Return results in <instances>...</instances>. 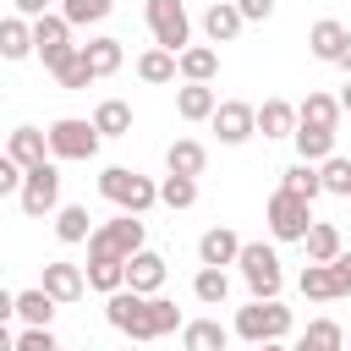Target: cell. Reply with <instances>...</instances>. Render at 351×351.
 Returning <instances> with one entry per match:
<instances>
[{"label": "cell", "instance_id": "e0dca14e", "mask_svg": "<svg viewBox=\"0 0 351 351\" xmlns=\"http://www.w3.org/2000/svg\"><path fill=\"white\" fill-rule=\"evenodd\" d=\"M181 351H230V329L219 318H186L181 324Z\"/></svg>", "mask_w": 351, "mask_h": 351}, {"label": "cell", "instance_id": "836d02e7", "mask_svg": "<svg viewBox=\"0 0 351 351\" xmlns=\"http://www.w3.org/2000/svg\"><path fill=\"white\" fill-rule=\"evenodd\" d=\"M192 296H197L203 307H225V296H230V274H225V269H197V274H192Z\"/></svg>", "mask_w": 351, "mask_h": 351}, {"label": "cell", "instance_id": "bcb514c9", "mask_svg": "<svg viewBox=\"0 0 351 351\" xmlns=\"http://www.w3.org/2000/svg\"><path fill=\"white\" fill-rule=\"evenodd\" d=\"M16 318V291H0V324Z\"/></svg>", "mask_w": 351, "mask_h": 351}, {"label": "cell", "instance_id": "7a4b0ae2", "mask_svg": "<svg viewBox=\"0 0 351 351\" xmlns=\"http://www.w3.org/2000/svg\"><path fill=\"white\" fill-rule=\"evenodd\" d=\"M99 197H110L121 214H148L159 203V181L154 176H137L126 165H104L99 170Z\"/></svg>", "mask_w": 351, "mask_h": 351}, {"label": "cell", "instance_id": "83f0119b", "mask_svg": "<svg viewBox=\"0 0 351 351\" xmlns=\"http://www.w3.org/2000/svg\"><path fill=\"white\" fill-rule=\"evenodd\" d=\"M291 351H346V329H340L335 318H313Z\"/></svg>", "mask_w": 351, "mask_h": 351}, {"label": "cell", "instance_id": "f5cc1de1", "mask_svg": "<svg viewBox=\"0 0 351 351\" xmlns=\"http://www.w3.org/2000/svg\"><path fill=\"white\" fill-rule=\"evenodd\" d=\"M346 340H351V329H346Z\"/></svg>", "mask_w": 351, "mask_h": 351}, {"label": "cell", "instance_id": "9c48e42d", "mask_svg": "<svg viewBox=\"0 0 351 351\" xmlns=\"http://www.w3.org/2000/svg\"><path fill=\"white\" fill-rule=\"evenodd\" d=\"M33 55H38L49 71H60V66L77 55V44H71V22H66L60 11H49V16L33 22Z\"/></svg>", "mask_w": 351, "mask_h": 351}, {"label": "cell", "instance_id": "d590c367", "mask_svg": "<svg viewBox=\"0 0 351 351\" xmlns=\"http://www.w3.org/2000/svg\"><path fill=\"white\" fill-rule=\"evenodd\" d=\"M296 285H302L307 302H340V296H335V274H329V263H307Z\"/></svg>", "mask_w": 351, "mask_h": 351}, {"label": "cell", "instance_id": "8992f818", "mask_svg": "<svg viewBox=\"0 0 351 351\" xmlns=\"http://www.w3.org/2000/svg\"><path fill=\"white\" fill-rule=\"evenodd\" d=\"M263 219H269V236H274V241H302V236H307V225H313V203L280 186V192L269 197Z\"/></svg>", "mask_w": 351, "mask_h": 351}, {"label": "cell", "instance_id": "4fadbf2b", "mask_svg": "<svg viewBox=\"0 0 351 351\" xmlns=\"http://www.w3.org/2000/svg\"><path fill=\"white\" fill-rule=\"evenodd\" d=\"M44 296H55L60 307L66 302H82V291H88V274H82V263H66V258H55V263H44Z\"/></svg>", "mask_w": 351, "mask_h": 351}, {"label": "cell", "instance_id": "74e56055", "mask_svg": "<svg viewBox=\"0 0 351 351\" xmlns=\"http://www.w3.org/2000/svg\"><path fill=\"white\" fill-rule=\"evenodd\" d=\"M159 203L165 208H192L197 203V181L192 176H165L159 181Z\"/></svg>", "mask_w": 351, "mask_h": 351}, {"label": "cell", "instance_id": "277c9868", "mask_svg": "<svg viewBox=\"0 0 351 351\" xmlns=\"http://www.w3.org/2000/svg\"><path fill=\"white\" fill-rule=\"evenodd\" d=\"M252 302H280V285H285V269H280V252L263 247V241H241V258H236Z\"/></svg>", "mask_w": 351, "mask_h": 351}, {"label": "cell", "instance_id": "1f68e13d", "mask_svg": "<svg viewBox=\"0 0 351 351\" xmlns=\"http://www.w3.org/2000/svg\"><path fill=\"white\" fill-rule=\"evenodd\" d=\"M88 285L93 291H104V296H115V291H126V263L121 258H88Z\"/></svg>", "mask_w": 351, "mask_h": 351}, {"label": "cell", "instance_id": "8d00e7d4", "mask_svg": "<svg viewBox=\"0 0 351 351\" xmlns=\"http://www.w3.org/2000/svg\"><path fill=\"white\" fill-rule=\"evenodd\" d=\"M115 11V0H60V16L71 27H88V22H104Z\"/></svg>", "mask_w": 351, "mask_h": 351}, {"label": "cell", "instance_id": "2e32d148", "mask_svg": "<svg viewBox=\"0 0 351 351\" xmlns=\"http://www.w3.org/2000/svg\"><path fill=\"white\" fill-rule=\"evenodd\" d=\"M346 38H351V27L346 22H335V16H318L313 27H307V49H313V60H340V49H346Z\"/></svg>", "mask_w": 351, "mask_h": 351}, {"label": "cell", "instance_id": "7402d4cb", "mask_svg": "<svg viewBox=\"0 0 351 351\" xmlns=\"http://www.w3.org/2000/svg\"><path fill=\"white\" fill-rule=\"evenodd\" d=\"M82 60H88V71H93V82H99V77H115V71H121L126 49H121V38L99 33V38H88V44H82Z\"/></svg>", "mask_w": 351, "mask_h": 351}, {"label": "cell", "instance_id": "f35d334b", "mask_svg": "<svg viewBox=\"0 0 351 351\" xmlns=\"http://www.w3.org/2000/svg\"><path fill=\"white\" fill-rule=\"evenodd\" d=\"M318 176H324V192L351 197V159H346V154H329V159L318 165Z\"/></svg>", "mask_w": 351, "mask_h": 351}, {"label": "cell", "instance_id": "d6a6232c", "mask_svg": "<svg viewBox=\"0 0 351 351\" xmlns=\"http://www.w3.org/2000/svg\"><path fill=\"white\" fill-rule=\"evenodd\" d=\"M291 143H296V159H307V165H324V159L335 154V132H313V126H296V132H291Z\"/></svg>", "mask_w": 351, "mask_h": 351}, {"label": "cell", "instance_id": "e575fe53", "mask_svg": "<svg viewBox=\"0 0 351 351\" xmlns=\"http://www.w3.org/2000/svg\"><path fill=\"white\" fill-rule=\"evenodd\" d=\"M137 77H143V82H176L181 71H176V55L154 44V49H143V55H137Z\"/></svg>", "mask_w": 351, "mask_h": 351}, {"label": "cell", "instance_id": "ffe728a7", "mask_svg": "<svg viewBox=\"0 0 351 351\" xmlns=\"http://www.w3.org/2000/svg\"><path fill=\"white\" fill-rule=\"evenodd\" d=\"M340 99L335 93H307L302 104H296V126H313V132H335L340 126Z\"/></svg>", "mask_w": 351, "mask_h": 351}, {"label": "cell", "instance_id": "ab89813d", "mask_svg": "<svg viewBox=\"0 0 351 351\" xmlns=\"http://www.w3.org/2000/svg\"><path fill=\"white\" fill-rule=\"evenodd\" d=\"M55 82H60V88H71V93L93 82V71H88V60H82V44H77V55H71V60H66V66L55 71Z\"/></svg>", "mask_w": 351, "mask_h": 351}, {"label": "cell", "instance_id": "b9f144b4", "mask_svg": "<svg viewBox=\"0 0 351 351\" xmlns=\"http://www.w3.org/2000/svg\"><path fill=\"white\" fill-rule=\"evenodd\" d=\"M329 274H335V296H351V247H340V258L329 263Z\"/></svg>", "mask_w": 351, "mask_h": 351}, {"label": "cell", "instance_id": "d4e9b609", "mask_svg": "<svg viewBox=\"0 0 351 351\" xmlns=\"http://www.w3.org/2000/svg\"><path fill=\"white\" fill-rule=\"evenodd\" d=\"M27 55H33V22L0 16V60H27Z\"/></svg>", "mask_w": 351, "mask_h": 351}, {"label": "cell", "instance_id": "3957f363", "mask_svg": "<svg viewBox=\"0 0 351 351\" xmlns=\"http://www.w3.org/2000/svg\"><path fill=\"white\" fill-rule=\"evenodd\" d=\"M143 247H148L143 241V214H115V219L93 225V236H88V258H121V263H132Z\"/></svg>", "mask_w": 351, "mask_h": 351}, {"label": "cell", "instance_id": "30bf717a", "mask_svg": "<svg viewBox=\"0 0 351 351\" xmlns=\"http://www.w3.org/2000/svg\"><path fill=\"white\" fill-rule=\"evenodd\" d=\"M16 203H22V214H27V219L55 214V208H60V165L49 159V165L27 170V181H22V192H16Z\"/></svg>", "mask_w": 351, "mask_h": 351}, {"label": "cell", "instance_id": "ac0fdd59", "mask_svg": "<svg viewBox=\"0 0 351 351\" xmlns=\"http://www.w3.org/2000/svg\"><path fill=\"white\" fill-rule=\"evenodd\" d=\"M176 71H181V82H214L219 77V49L214 44H186L176 55Z\"/></svg>", "mask_w": 351, "mask_h": 351}, {"label": "cell", "instance_id": "9a60e30c", "mask_svg": "<svg viewBox=\"0 0 351 351\" xmlns=\"http://www.w3.org/2000/svg\"><path fill=\"white\" fill-rule=\"evenodd\" d=\"M5 154H11L22 170H38V165H49V132H38V126H16V132L5 137Z\"/></svg>", "mask_w": 351, "mask_h": 351}, {"label": "cell", "instance_id": "7bdbcfd3", "mask_svg": "<svg viewBox=\"0 0 351 351\" xmlns=\"http://www.w3.org/2000/svg\"><path fill=\"white\" fill-rule=\"evenodd\" d=\"M16 351H60V346H55L49 329H22V335H16Z\"/></svg>", "mask_w": 351, "mask_h": 351}, {"label": "cell", "instance_id": "c3c4849f", "mask_svg": "<svg viewBox=\"0 0 351 351\" xmlns=\"http://www.w3.org/2000/svg\"><path fill=\"white\" fill-rule=\"evenodd\" d=\"M0 351H16V335H11L5 324H0Z\"/></svg>", "mask_w": 351, "mask_h": 351}, {"label": "cell", "instance_id": "7c38bea8", "mask_svg": "<svg viewBox=\"0 0 351 351\" xmlns=\"http://www.w3.org/2000/svg\"><path fill=\"white\" fill-rule=\"evenodd\" d=\"M165 280H170V263H165L154 247H143V252L126 263V291H137V296H159Z\"/></svg>", "mask_w": 351, "mask_h": 351}, {"label": "cell", "instance_id": "603a6c76", "mask_svg": "<svg viewBox=\"0 0 351 351\" xmlns=\"http://www.w3.org/2000/svg\"><path fill=\"white\" fill-rule=\"evenodd\" d=\"M302 247H307V263H335L346 241H340V225L335 219H313L307 236H302Z\"/></svg>", "mask_w": 351, "mask_h": 351}, {"label": "cell", "instance_id": "f6af8a7d", "mask_svg": "<svg viewBox=\"0 0 351 351\" xmlns=\"http://www.w3.org/2000/svg\"><path fill=\"white\" fill-rule=\"evenodd\" d=\"M11 5H16V16L38 22V16H49V5H55V0H11Z\"/></svg>", "mask_w": 351, "mask_h": 351}, {"label": "cell", "instance_id": "f1b7e54d", "mask_svg": "<svg viewBox=\"0 0 351 351\" xmlns=\"http://www.w3.org/2000/svg\"><path fill=\"white\" fill-rule=\"evenodd\" d=\"M93 132H99V137H126V132H132V104H126V99H104V104L93 110Z\"/></svg>", "mask_w": 351, "mask_h": 351}, {"label": "cell", "instance_id": "5b68a950", "mask_svg": "<svg viewBox=\"0 0 351 351\" xmlns=\"http://www.w3.org/2000/svg\"><path fill=\"white\" fill-rule=\"evenodd\" d=\"M230 335H236V340H247V346L285 340V335H291V307H285V302H247V307H236Z\"/></svg>", "mask_w": 351, "mask_h": 351}, {"label": "cell", "instance_id": "f546056e", "mask_svg": "<svg viewBox=\"0 0 351 351\" xmlns=\"http://www.w3.org/2000/svg\"><path fill=\"white\" fill-rule=\"evenodd\" d=\"M280 186L313 203V197L324 192V176H318V165H307V159H296V165H285V170H280Z\"/></svg>", "mask_w": 351, "mask_h": 351}, {"label": "cell", "instance_id": "ee69618b", "mask_svg": "<svg viewBox=\"0 0 351 351\" xmlns=\"http://www.w3.org/2000/svg\"><path fill=\"white\" fill-rule=\"evenodd\" d=\"M236 11H241V22H269L274 0H236Z\"/></svg>", "mask_w": 351, "mask_h": 351}, {"label": "cell", "instance_id": "816d5d0a", "mask_svg": "<svg viewBox=\"0 0 351 351\" xmlns=\"http://www.w3.org/2000/svg\"><path fill=\"white\" fill-rule=\"evenodd\" d=\"M82 351H99V346H82Z\"/></svg>", "mask_w": 351, "mask_h": 351}, {"label": "cell", "instance_id": "8fae6325", "mask_svg": "<svg viewBox=\"0 0 351 351\" xmlns=\"http://www.w3.org/2000/svg\"><path fill=\"white\" fill-rule=\"evenodd\" d=\"M208 126L219 132L225 148H241L247 137H258V104H247V99H219V110H214Z\"/></svg>", "mask_w": 351, "mask_h": 351}, {"label": "cell", "instance_id": "cb8c5ba5", "mask_svg": "<svg viewBox=\"0 0 351 351\" xmlns=\"http://www.w3.org/2000/svg\"><path fill=\"white\" fill-rule=\"evenodd\" d=\"M241 27H247V22H241L236 0H214V5L203 11V33H208V44H230Z\"/></svg>", "mask_w": 351, "mask_h": 351}, {"label": "cell", "instance_id": "44dd1931", "mask_svg": "<svg viewBox=\"0 0 351 351\" xmlns=\"http://www.w3.org/2000/svg\"><path fill=\"white\" fill-rule=\"evenodd\" d=\"M203 165H208V148L197 143V137H176L170 148H165V176H203Z\"/></svg>", "mask_w": 351, "mask_h": 351}, {"label": "cell", "instance_id": "f907efd6", "mask_svg": "<svg viewBox=\"0 0 351 351\" xmlns=\"http://www.w3.org/2000/svg\"><path fill=\"white\" fill-rule=\"evenodd\" d=\"M340 110H346V115H351V82H346V88H340Z\"/></svg>", "mask_w": 351, "mask_h": 351}, {"label": "cell", "instance_id": "db71d44e", "mask_svg": "<svg viewBox=\"0 0 351 351\" xmlns=\"http://www.w3.org/2000/svg\"><path fill=\"white\" fill-rule=\"evenodd\" d=\"M126 351H137V346H126Z\"/></svg>", "mask_w": 351, "mask_h": 351}, {"label": "cell", "instance_id": "ba28073f", "mask_svg": "<svg viewBox=\"0 0 351 351\" xmlns=\"http://www.w3.org/2000/svg\"><path fill=\"white\" fill-rule=\"evenodd\" d=\"M99 132H93V121H82V115H60L55 126H49V159H93L99 154Z\"/></svg>", "mask_w": 351, "mask_h": 351}, {"label": "cell", "instance_id": "681fc988", "mask_svg": "<svg viewBox=\"0 0 351 351\" xmlns=\"http://www.w3.org/2000/svg\"><path fill=\"white\" fill-rule=\"evenodd\" d=\"M252 351H291L285 340H263V346H252Z\"/></svg>", "mask_w": 351, "mask_h": 351}, {"label": "cell", "instance_id": "52a82bcc", "mask_svg": "<svg viewBox=\"0 0 351 351\" xmlns=\"http://www.w3.org/2000/svg\"><path fill=\"white\" fill-rule=\"evenodd\" d=\"M148 33H154L159 49L181 55V49L192 44V16H186V5H181V0H148Z\"/></svg>", "mask_w": 351, "mask_h": 351}, {"label": "cell", "instance_id": "60d3db41", "mask_svg": "<svg viewBox=\"0 0 351 351\" xmlns=\"http://www.w3.org/2000/svg\"><path fill=\"white\" fill-rule=\"evenodd\" d=\"M22 181H27V170L0 148V197H16V192H22Z\"/></svg>", "mask_w": 351, "mask_h": 351}, {"label": "cell", "instance_id": "7dc6e473", "mask_svg": "<svg viewBox=\"0 0 351 351\" xmlns=\"http://www.w3.org/2000/svg\"><path fill=\"white\" fill-rule=\"evenodd\" d=\"M335 66H340V71L351 77V38H346V49H340V60H335Z\"/></svg>", "mask_w": 351, "mask_h": 351}, {"label": "cell", "instance_id": "484cf974", "mask_svg": "<svg viewBox=\"0 0 351 351\" xmlns=\"http://www.w3.org/2000/svg\"><path fill=\"white\" fill-rule=\"evenodd\" d=\"M258 132L263 137H291L296 132V104L291 99H263L258 104Z\"/></svg>", "mask_w": 351, "mask_h": 351}, {"label": "cell", "instance_id": "5bb4252c", "mask_svg": "<svg viewBox=\"0 0 351 351\" xmlns=\"http://www.w3.org/2000/svg\"><path fill=\"white\" fill-rule=\"evenodd\" d=\"M236 258H241V236H236L230 225H214V230L197 236V263H203V269H225V263H236Z\"/></svg>", "mask_w": 351, "mask_h": 351}, {"label": "cell", "instance_id": "4dcf8cb0", "mask_svg": "<svg viewBox=\"0 0 351 351\" xmlns=\"http://www.w3.org/2000/svg\"><path fill=\"white\" fill-rule=\"evenodd\" d=\"M55 236H60L66 247L88 241V236H93V225H88V208H82V203H60V208H55Z\"/></svg>", "mask_w": 351, "mask_h": 351}, {"label": "cell", "instance_id": "4316f807", "mask_svg": "<svg viewBox=\"0 0 351 351\" xmlns=\"http://www.w3.org/2000/svg\"><path fill=\"white\" fill-rule=\"evenodd\" d=\"M55 296H44V285H33V291H16V318L27 324V329H49V318H55Z\"/></svg>", "mask_w": 351, "mask_h": 351}, {"label": "cell", "instance_id": "d6986e66", "mask_svg": "<svg viewBox=\"0 0 351 351\" xmlns=\"http://www.w3.org/2000/svg\"><path fill=\"white\" fill-rule=\"evenodd\" d=\"M214 110H219V93L208 82H181L176 88V115L181 121H214Z\"/></svg>", "mask_w": 351, "mask_h": 351}, {"label": "cell", "instance_id": "6da1fadb", "mask_svg": "<svg viewBox=\"0 0 351 351\" xmlns=\"http://www.w3.org/2000/svg\"><path fill=\"white\" fill-rule=\"evenodd\" d=\"M104 318H110V329H121L132 346L165 340V335H176V329L186 324L181 307H176L170 296H137V291H115V296H104Z\"/></svg>", "mask_w": 351, "mask_h": 351}]
</instances>
